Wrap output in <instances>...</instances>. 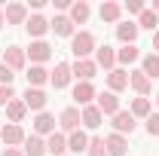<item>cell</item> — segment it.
<instances>
[{"instance_id": "1", "label": "cell", "mask_w": 159, "mask_h": 156, "mask_svg": "<svg viewBox=\"0 0 159 156\" xmlns=\"http://www.w3.org/2000/svg\"><path fill=\"white\" fill-rule=\"evenodd\" d=\"M98 46H95V34L92 31H80V34H74L70 37V52H74V58H89L92 52H95Z\"/></svg>"}, {"instance_id": "2", "label": "cell", "mask_w": 159, "mask_h": 156, "mask_svg": "<svg viewBox=\"0 0 159 156\" xmlns=\"http://www.w3.org/2000/svg\"><path fill=\"white\" fill-rule=\"evenodd\" d=\"M70 74H74L80 83H92V77L98 74V64H95L92 58H80V61L70 64Z\"/></svg>"}, {"instance_id": "3", "label": "cell", "mask_w": 159, "mask_h": 156, "mask_svg": "<svg viewBox=\"0 0 159 156\" xmlns=\"http://www.w3.org/2000/svg\"><path fill=\"white\" fill-rule=\"evenodd\" d=\"M25 61H28V55H25L21 46H6V52H3V64H6L9 71H25Z\"/></svg>"}, {"instance_id": "4", "label": "cell", "mask_w": 159, "mask_h": 156, "mask_svg": "<svg viewBox=\"0 0 159 156\" xmlns=\"http://www.w3.org/2000/svg\"><path fill=\"white\" fill-rule=\"evenodd\" d=\"M21 101H25V107L28 110H40L43 113V107H46V101H49V95L43 92V89H25V95H21Z\"/></svg>"}, {"instance_id": "5", "label": "cell", "mask_w": 159, "mask_h": 156, "mask_svg": "<svg viewBox=\"0 0 159 156\" xmlns=\"http://www.w3.org/2000/svg\"><path fill=\"white\" fill-rule=\"evenodd\" d=\"M25 55L34 61V64H43V61L52 58V46H49L46 40H34V43H31V49H28Z\"/></svg>"}, {"instance_id": "6", "label": "cell", "mask_w": 159, "mask_h": 156, "mask_svg": "<svg viewBox=\"0 0 159 156\" xmlns=\"http://www.w3.org/2000/svg\"><path fill=\"white\" fill-rule=\"evenodd\" d=\"M25 129L21 126H16V122H9V126H3L0 129V141L6 144V147H16V144H25Z\"/></svg>"}, {"instance_id": "7", "label": "cell", "mask_w": 159, "mask_h": 156, "mask_svg": "<svg viewBox=\"0 0 159 156\" xmlns=\"http://www.w3.org/2000/svg\"><path fill=\"white\" fill-rule=\"evenodd\" d=\"M80 122H83V117H80V107H64L58 117V126L64 129V132H77Z\"/></svg>"}, {"instance_id": "8", "label": "cell", "mask_w": 159, "mask_h": 156, "mask_svg": "<svg viewBox=\"0 0 159 156\" xmlns=\"http://www.w3.org/2000/svg\"><path fill=\"white\" fill-rule=\"evenodd\" d=\"M95 64L110 74L113 64H116V49H113V46H98V49H95Z\"/></svg>"}, {"instance_id": "9", "label": "cell", "mask_w": 159, "mask_h": 156, "mask_svg": "<svg viewBox=\"0 0 159 156\" xmlns=\"http://www.w3.org/2000/svg\"><path fill=\"white\" fill-rule=\"evenodd\" d=\"M135 126H138V122H135V117H132L129 110L113 113V132H116V135H125V132L132 135V132H135Z\"/></svg>"}, {"instance_id": "10", "label": "cell", "mask_w": 159, "mask_h": 156, "mask_svg": "<svg viewBox=\"0 0 159 156\" xmlns=\"http://www.w3.org/2000/svg\"><path fill=\"white\" fill-rule=\"evenodd\" d=\"M70 77H74V74H70V64H67V61H61V64H55V71L49 74V83H52L55 89H67Z\"/></svg>"}, {"instance_id": "11", "label": "cell", "mask_w": 159, "mask_h": 156, "mask_svg": "<svg viewBox=\"0 0 159 156\" xmlns=\"http://www.w3.org/2000/svg\"><path fill=\"white\" fill-rule=\"evenodd\" d=\"M104 144H107V156H125L129 153V141H125V135H107L104 138Z\"/></svg>"}, {"instance_id": "12", "label": "cell", "mask_w": 159, "mask_h": 156, "mask_svg": "<svg viewBox=\"0 0 159 156\" xmlns=\"http://www.w3.org/2000/svg\"><path fill=\"white\" fill-rule=\"evenodd\" d=\"M3 19H6V25H25L28 21V6L25 3H9L6 12H3Z\"/></svg>"}, {"instance_id": "13", "label": "cell", "mask_w": 159, "mask_h": 156, "mask_svg": "<svg viewBox=\"0 0 159 156\" xmlns=\"http://www.w3.org/2000/svg\"><path fill=\"white\" fill-rule=\"evenodd\" d=\"M95 107H98L104 117H113V113H119V98L113 95V92H101V95H98V104H95Z\"/></svg>"}, {"instance_id": "14", "label": "cell", "mask_w": 159, "mask_h": 156, "mask_svg": "<svg viewBox=\"0 0 159 156\" xmlns=\"http://www.w3.org/2000/svg\"><path fill=\"white\" fill-rule=\"evenodd\" d=\"M141 74L150 80V83L159 80V55H156V52H147V55L141 58Z\"/></svg>"}, {"instance_id": "15", "label": "cell", "mask_w": 159, "mask_h": 156, "mask_svg": "<svg viewBox=\"0 0 159 156\" xmlns=\"http://www.w3.org/2000/svg\"><path fill=\"white\" fill-rule=\"evenodd\" d=\"M116 40L122 46L135 43V40H138V25H135V21H119L116 25Z\"/></svg>"}, {"instance_id": "16", "label": "cell", "mask_w": 159, "mask_h": 156, "mask_svg": "<svg viewBox=\"0 0 159 156\" xmlns=\"http://www.w3.org/2000/svg\"><path fill=\"white\" fill-rule=\"evenodd\" d=\"M49 31H55V37H74V21L70 16H55L49 21Z\"/></svg>"}, {"instance_id": "17", "label": "cell", "mask_w": 159, "mask_h": 156, "mask_svg": "<svg viewBox=\"0 0 159 156\" xmlns=\"http://www.w3.org/2000/svg\"><path fill=\"white\" fill-rule=\"evenodd\" d=\"M25 77H28V86H31V89H40L43 83H49V71H46L43 64H31Z\"/></svg>"}, {"instance_id": "18", "label": "cell", "mask_w": 159, "mask_h": 156, "mask_svg": "<svg viewBox=\"0 0 159 156\" xmlns=\"http://www.w3.org/2000/svg\"><path fill=\"white\" fill-rule=\"evenodd\" d=\"M92 98H95V86H92V83H77V86H74V101H77V104L89 107Z\"/></svg>"}, {"instance_id": "19", "label": "cell", "mask_w": 159, "mask_h": 156, "mask_svg": "<svg viewBox=\"0 0 159 156\" xmlns=\"http://www.w3.org/2000/svg\"><path fill=\"white\" fill-rule=\"evenodd\" d=\"M34 132L49 138L52 132H55V117H52V113H46V110H43V113H37V119H34Z\"/></svg>"}, {"instance_id": "20", "label": "cell", "mask_w": 159, "mask_h": 156, "mask_svg": "<svg viewBox=\"0 0 159 156\" xmlns=\"http://www.w3.org/2000/svg\"><path fill=\"white\" fill-rule=\"evenodd\" d=\"M89 141H92V138L77 129V132H70V138H67V150H70V153H86V150H89Z\"/></svg>"}, {"instance_id": "21", "label": "cell", "mask_w": 159, "mask_h": 156, "mask_svg": "<svg viewBox=\"0 0 159 156\" xmlns=\"http://www.w3.org/2000/svg\"><path fill=\"white\" fill-rule=\"evenodd\" d=\"M107 86H110V92L116 95V92H122L125 86H129V74L122 71V67H113L110 74H107Z\"/></svg>"}, {"instance_id": "22", "label": "cell", "mask_w": 159, "mask_h": 156, "mask_svg": "<svg viewBox=\"0 0 159 156\" xmlns=\"http://www.w3.org/2000/svg\"><path fill=\"white\" fill-rule=\"evenodd\" d=\"M129 83H132V89H135L141 98H147V95H150V89H153V83L144 77L141 71H132V74H129Z\"/></svg>"}, {"instance_id": "23", "label": "cell", "mask_w": 159, "mask_h": 156, "mask_svg": "<svg viewBox=\"0 0 159 156\" xmlns=\"http://www.w3.org/2000/svg\"><path fill=\"white\" fill-rule=\"evenodd\" d=\"M64 150H67V138L61 135V132H52V135L46 138V153H52V156H64Z\"/></svg>"}, {"instance_id": "24", "label": "cell", "mask_w": 159, "mask_h": 156, "mask_svg": "<svg viewBox=\"0 0 159 156\" xmlns=\"http://www.w3.org/2000/svg\"><path fill=\"white\" fill-rule=\"evenodd\" d=\"M92 16V6L86 3V0H80V3H70V21L74 25H86Z\"/></svg>"}, {"instance_id": "25", "label": "cell", "mask_w": 159, "mask_h": 156, "mask_svg": "<svg viewBox=\"0 0 159 156\" xmlns=\"http://www.w3.org/2000/svg\"><path fill=\"white\" fill-rule=\"evenodd\" d=\"M98 16H101V21L113 25V21H119V16H122V6H119V3H113V0H107V3H101Z\"/></svg>"}, {"instance_id": "26", "label": "cell", "mask_w": 159, "mask_h": 156, "mask_svg": "<svg viewBox=\"0 0 159 156\" xmlns=\"http://www.w3.org/2000/svg\"><path fill=\"white\" fill-rule=\"evenodd\" d=\"M80 117H83V126H86V129H98L101 119H104V113H101L95 104H89V107H83V113H80Z\"/></svg>"}, {"instance_id": "27", "label": "cell", "mask_w": 159, "mask_h": 156, "mask_svg": "<svg viewBox=\"0 0 159 156\" xmlns=\"http://www.w3.org/2000/svg\"><path fill=\"white\" fill-rule=\"evenodd\" d=\"M25 28H28V34H31V37H43V34H46V31H49V21L43 19V16H31V19L25 21Z\"/></svg>"}, {"instance_id": "28", "label": "cell", "mask_w": 159, "mask_h": 156, "mask_svg": "<svg viewBox=\"0 0 159 156\" xmlns=\"http://www.w3.org/2000/svg\"><path fill=\"white\" fill-rule=\"evenodd\" d=\"M25 156H46V141L40 135L25 138Z\"/></svg>"}, {"instance_id": "29", "label": "cell", "mask_w": 159, "mask_h": 156, "mask_svg": "<svg viewBox=\"0 0 159 156\" xmlns=\"http://www.w3.org/2000/svg\"><path fill=\"white\" fill-rule=\"evenodd\" d=\"M25 113H28V107H25V101H19V98L6 104V117H9V122H16V126H19L21 119H25Z\"/></svg>"}, {"instance_id": "30", "label": "cell", "mask_w": 159, "mask_h": 156, "mask_svg": "<svg viewBox=\"0 0 159 156\" xmlns=\"http://www.w3.org/2000/svg\"><path fill=\"white\" fill-rule=\"evenodd\" d=\"M138 58H141V49L135 46V43H129V46H122V49L116 52V61H119V64H135Z\"/></svg>"}, {"instance_id": "31", "label": "cell", "mask_w": 159, "mask_h": 156, "mask_svg": "<svg viewBox=\"0 0 159 156\" xmlns=\"http://www.w3.org/2000/svg\"><path fill=\"white\" fill-rule=\"evenodd\" d=\"M141 28H144V31H153V34L159 31V16L153 12V9H144V12H141V19H138V31H141Z\"/></svg>"}, {"instance_id": "32", "label": "cell", "mask_w": 159, "mask_h": 156, "mask_svg": "<svg viewBox=\"0 0 159 156\" xmlns=\"http://www.w3.org/2000/svg\"><path fill=\"white\" fill-rule=\"evenodd\" d=\"M129 113H132V117H135V119H138V117H144V119H147V117H150V113H153V110H150V98H135V101H132V110H129Z\"/></svg>"}, {"instance_id": "33", "label": "cell", "mask_w": 159, "mask_h": 156, "mask_svg": "<svg viewBox=\"0 0 159 156\" xmlns=\"http://www.w3.org/2000/svg\"><path fill=\"white\" fill-rule=\"evenodd\" d=\"M86 153H89V156H107V144H104V138H92Z\"/></svg>"}, {"instance_id": "34", "label": "cell", "mask_w": 159, "mask_h": 156, "mask_svg": "<svg viewBox=\"0 0 159 156\" xmlns=\"http://www.w3.org/2000/svg\"><path fill=\"white\" fill-rule=\"evenodd\" d=\"M144 129H147V135H150V138H156V135H159V110L147 117V122H144Z\"/></svg>"}, {"instance_id": "35", "label": "cell", "mask_w": 159, "mask_h": 156, "mask_svg": "<svg viewBox=\"0 0 159 156\" xmlns=\"http://www.w3.org/2000/svg\"><path fill=\"white\" fill-rule=\"evenodd\" d=\"M12 80H16V71H9L6 64H0V86H12Z\"/></svg>"}, {"instance_id": "36", "label": "cell", "mask_w": 159, "mask_h": 156, "mask_svg": "<svg viewBox=\"0 0 159 156\" xmlns=\"http://www.w3.org/2000/svg\"><path fill=\"white\" fill-rule=\"evenodd\" d=\"M9 101H16V92H12V86H0V107H6Z\"/></svg>"}, {"instance_id": "37", "label": "cell", "mask_w": 159, "mask_h": 156, "mask_svg": "<svg viewBox=\"0 0 159 156\" xmlns=\"http://www.w3.org/2000/svg\"><path fill=\"white\" fill-rule=\"evenodd\" d=\"M125 9H129V12H135V16H141V12H144L147 6H144L141 0H129V3H125Z\"/></svg>"}, {"instance_id": "38", "label": "cell", "mask_w": 159, "mask_h": 156, "mask_svg": "<svg viewBox=\"0 0 159 156\" xmlns=\"http://www.w3.org/2000/svg\"><path fill=\"white\" fill-rule=\"evenodd\" d=\"M0 156H25V153H21V150H16V147H6Z\"/></svg>"}, {"instance_id": "39", "label": "cell", "mask_w": 159, "mask_h": 156, "mask_svg": "<svg viewBox=\"0 0 159 156\" xmlns=\"http://www.w3.org/2000/svg\"><path fill=\"white\" fill-rule=\"evenodd\" d=\"M153 49H156V55H159V31L153 34Z\"/></svg>"}, {"instance_id": "40", "label": "cell", "mask_w": 159, "mask_h": 156, "mask_svg": "<svg viewBox=\"0 0 159 156\" xmlns=\"http://www.w3.org/2000/svg\"><path fill=\"white\" fill-rule=\"evenodd\" d=\"M3 25H6V19H3V9H0V28H3Z\"/></svg>"}, {"instance_id": "41", "label": "cell", "mask_w": 159, "mask_h": 156, "mask_svg": "<svg viewBox=\"0 0 159 156\" xmlns=\"http://www.w3.org/2000/svg\"><path fill=\"white\" fill-rule=\"evenodd\" d=\"M153 12H159V0H153Z\"/></svg>"}, {"instance_id": "42", "label": "cell", "mask_w": 159, "mask_h": 156, "mask_svg": "<svg viewBox=\"0 0 159 156\" xmlns=\"http://www.w3.org/2000/svg\"><path fill=\"white\" fill-rule=\"evenodd\" d=\"M156 107H159V95H156Z\"/></svg>"}]
</instances>
